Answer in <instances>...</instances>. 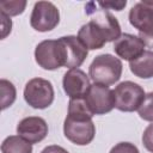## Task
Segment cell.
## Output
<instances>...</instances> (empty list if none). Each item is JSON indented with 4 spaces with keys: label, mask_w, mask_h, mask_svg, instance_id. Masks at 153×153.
I'll list each match as a JSON object with an SVG mask.
<instances>
[{
    "label": "cell",
    "mask_w": 153,
    "mask_h": 153,
    "mask_svg": "<svg viewBox=\"0 0 153 153\" xmlns=\"http://www.w3.org/2000/svg\"><path fill=\"white\" fill-rule=\"evenodd\" d=\"M63 91L71 99L84 98L87 93L91 84L86 73L79 68H72L67 71L62 79Z\"/></svg>",
    "instance_id": "obj_10"
},
{
    "label": "cell",
    "mask_w": 153,
    "mask_h": 153,
    "mask_svg": "<svg viewBox=\"0 0 153 153\" xmlns=\"http://www.w3.org/2000/svg\"><path fill=\"white\" fill-rule=\"evenodd\" d=\"M0 91H1V110H5L14 103L17 97V91L14 85L6 79L0 80Z\"/></svg>",
    "instance_id": "obj_17"
},
{
    "label": "cell",
    "mask_w": 153,
    "mask_h": 153,
    "mask_svg": "<svg viewBox=\"0 0 153 153\" xmlns=\"http://www.w3.org/2000/svg\"><path fill=\"white\" fill-rule=\"evenodd\" d=\"M2 153H32V143L19 135H10L1 143Z\"/></svg>",
    "instance_id": "obj_16"
},
{
    "label": "cell",
    "mask_w": 153,
    "mask_h": 153,
    "mask_svg": "<svg viewBox=\"0 0 153 153\" xmlns=\"http://www.w3.org/2000/svg\"><path fill=\"white\" fill-rule=\"evenodd\" d=\"M53 84L43 78L29 80L24 87V99L33 109H45L54 102Z\"/></svg>",
    "instance_id": "obj_5"
},
{
    "label": "cell",
    "mask_w": 153,
    "mask_h": 153,
    "mask_svg": "<svg viewBox=\"0 0 153 153\" xmlns=\"http://www.w3.org/2000/svg\"><path fill=\"white\" fill-rule=\"evenodd\" d=\"M85 12L86 14L91 16V22H93L97 25V27L102 31V33L106 39V43L112 41L115 42L122 35L121 25L117 18H115V16H112L108 10L96 8V4L90 2L86 6Z\"/></svg>",
    "instance_id": "obj_9"
},
{
    "label": "cell",
    "mask_w": 153,
    "mask_h": 153,
    "mask_svg": "<svg viewBox=\"0 0 153 153\" xmlns=\"http://www.w3.org/2000/svg\"><path fill=\"white\" fill-rule=\"evenodd\" d=\"M17 134L30 143H37L45 139L48 134V124L44 118L38 116H29L19 121Z\"/></svg>",
    "instance_id": "obj_11"
},
{
    "label": "cell",
    "mask_w": 153,
    "mask_h": 153,
    "mask_svg": "<svg viewBox=\"0 0 153 153\" xmlns=\"http://www.w3.org/2000/svg\"><path fill=\"white\" fill-rule=\"evenodd\" d=\"M60 41L65 49V67L78 68L86 60L88 49L85 44L78 38V36H63L60 37Z\"/></svg>",
    "instance_id": "obj_12"
},
{
    "label": "cell",
    "mask_w": 153,
    "mask_h": 153,
    "mask_svg": "<svg viewBox=\"0 0 153 153\" xmlns=\"http://www.w3.org/2000/svg\"><path fill=\"white\" fill-rule=\"evenodd\" d=\"M122 69L123 66L118 57H115L111 54H102L93 59L88 73L94 82L108 86L120 80Z\"/></svg>",
    "instance_id": "obj_2"
},
{
    "label": "cell",
    "mask_w": 153,
    "mask_h": 153,
    "mask_svg": "<svg viewBox=\"0 0 153 153\" xmlns=\"http://www.w3.org/2000/svg\"><path fill=\"white\" fill-rule=\"evenodd\" d=\"M0 18H1V38L4 39L11 32L12 20H11V18L7 14H5L2 12H0Z\"/></svg>",
    "instance_id": "obj_22"
},
{
    "label": "cell",
    "mask_w": 153,
    "mask_h": 153,
    "mask_svg": "<svg viewBox=\"0 0 153 153\" xmlns=\"http://www.w3.org/2000/svg\"><path fill=\"white\" fill-rule=\"evenodd\" d=\"M26 7V1H19V0H2L0 2V12L11 16H18L24 12Z\"/></svg>",
    "instance_id": "obj_18"
},
{
    "label": "cell",
    "mask_w": 153,
    "mask_h": 153,
    "mask_svg": "<svg viewBox=\"0 0 153 153\" xmlns=\"http://www.w3.org/2000/svg\"><path fill=\"white\" fill-rule=\"evenodd\" d=\"M137 112L143 121L153 122V92H149L145 96V99L137 109Z\"/></svg>",
    "instance_id": "obj_19"
},
{
    "label": "cell",
    "mask_w": 153,
    "mask_h": 153,
    "mask_svg": "<svg viewBox=\"0 0 153 153\" xmlns=\"http://www.w3.org/2000/svg\"><path fill=\"white\" fill-rule=\"evenodd\" d=\"M35 60L39 67L55 71L65 66V49L59 39H44L35 49Z\"/></svg>",
    "instance_id": "obj_4"
},
{
    "label": "cell",
    "mask_w": 153,
    "mask_h": 153,
    "mask_svg": "<svg viewBox=\"0 0 153 153\" xmlns=\"http://www.w3.org/2000/svg\"><path fill=\"white\" fill-rule=\"evenodd\" d=\"M98 5L104 10H115V11H122L123 7H126L127 1H118V2H98Z\"/></svg>",
    "instance_id": "obj_23"
},
{
    "label": "cell",
    "mask_w": 153,
    "mask_h": 153,
    "mask_svg": "<svg viewBox=\"0 0 153 153\" xmlns=\"http://www.w3.org/2000/svg\"><path fill=\"white\" fill-rule=\"evenodd\" d=\"M130 72L141 79L153 78V51L145 50L137 59L129 62Z\"/></svg>",
    "instance_id": "obj_15"
},
{
    "label": "cell",
    "mask_w": 153,
    "mask_h": 153,
    "mask_svg": "<svg viewBox=\"0 0 153 153\" xmlns=\"http://www.w3.org/2000/svg\"><path fill=\"white\" fill-rule=\"evenodd\" d=\"M142 143L145 146V148L153 153V122L151 124H148V127L143 130L142 134Z\"/></svg>",
    "instance_id": "obj_21"
},
{
    "label": "cell",
    "mask_w": 153,
    "mask_h": 153,
    "mask_svg": "<svg viewBox=\"0 0 153 153\" xmlns=\"http://www.w3.org/2000/svg\"><path fill=\"white\" fill-rule=\"evenodd\" d=\"M145 43L139 36L131 33H122L114 43V51L123 60L133 61L145 51Z\"/></svg>",
    "instance_id": "obj_13"
},
{
    "label": "cell",
    "mask_w": 153,
    "mask_h": 153,
    "mask_svg": "<svg viewBox=\"0 0 153 153\" xmlns=\"http://www.w3.org/2000/svg\"><path fill=\"white\" fill-rule=\"evenodd\" d=\"M60 22V11L50 1H38L33 5L30 25L39 32L51 31Z\"/></svg>",
    "instance_id": "obj_8"
},
{
    "label": "cell",
    "mask_w": 153,
    "mask_h": 153,
    "mask_svg": "<svg viewBox=\"0 0 153 153\" xmlns=\"http://www.w3.org/2000/svg\"><path fill=\"white\" fill-rule=\"evenodd\" d=\"M129 23L139 31L145 45L153 48V2L135 4L129 11Z\"/></svg>",
    "instance_id": "obj_3"
},
{
    "label": "cell",
    "mask_w": 153,
    "mask_h": 153,
    "mask_svg": "<svg viewBox=\"0 0 153 153\" xmlns=\"http://www.w3.org/2000/svg\"><path fill=\"white\" fill-rule=\"evenodd\" d=\"M84 100L92 115H104L115 108L114 91L109 86L97 82L90 86Z\"/></svg>",
    "instance_id": "obj_7"
},
{
    "label": "cell",
    "mask_w": 153,
    "mask_h": 153,
    "mask_svg": "<svg viewBox=\"0 0 153 153\" xmlns=\"http://www.w3.org/2000/svg\"><path fill=\"white\" fill-rule=\"evenodd\" d=\"M109 153H140L137 147L131 142H118L116 143Z\"/></svg>",
    "instance_id": "obj_20"
},
{
    "label": "cell",
    "mask_w": 153,
    "mask_h": 153,
    "mask_svg": "<svg viewBox=\"0 0 153 153\" xmlns=\"http://www.w3.org/2000/svg\"><path fill=\"white\" fill-rule=\"evenodd\" d=\"M92 116L93 115L88 110L84 98L71 99L68 112L63 122L65 136L78 146L91 143L96 135V127Z\"/></svg>",
    "instance_id": "obj_1"
},
{
    "label": "cell",
    "mask_w": 153,
    "mask_h": 153,
    "mask_svg": "<svg viewBox=\"0 0 153 153\" xmlns=\"http://www.w3.org/2000/svg\"><path fill=\"white\" fill-rule=\"evenodd\" d=\"M112 91L115 97V108L124 112L137 110L146 96L143 88L139 84L129 80L118 84Z\"/></svg>",
    "instance_id": "obj_6"
},
{
    "label": "cell",
    "mask_w": 153,
    "mask_h": 153,
    "mask_svg": "<svg viewBox=\"0 0 153 153\" xmlns=\"http://www.w3.org/2000/svg\"><path fill=\"white\" fill-rule=\"evenodd\" d=\"M41 153H69L67 149H65L63 147L61 146H57V145H50V146H47L42 149Z\"/></svg>",
    "instance_id": "obj_24"
},
{
    "label": "cell",
    "mask_w": 153,
    "mask_h": 153,
    "mask_svg": "<svg viewBox=\"0 0 153 153\" xmlns=\"http://www.w3.org/2000/svg\"><path fill=\"white\" fill-rule=\"evenodd\" d=\"M78 38L85 44V47L88 50H96L104 47L106 43V39L102 31L97 27V25L93 22H88L84 24L79 31H78Z\"/></svg>",
    "instance_id": "obj_14"
}]
</instances>
